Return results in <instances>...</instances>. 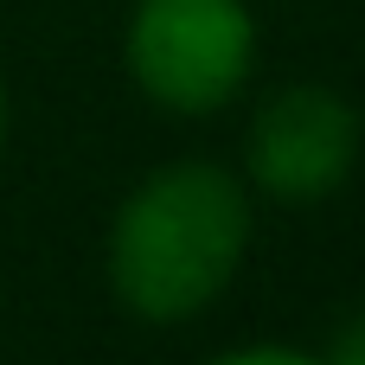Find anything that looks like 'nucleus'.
I'll use <instances>...</instances> for the list:
<instances>
[{
  "mask_svg": "<svg viewBox=\"0 0 365 365\" xmlns=\"http://www.w3.org/2000/svg\"><path fill=\"white\" fill-rule=\"evenodd\" d=\"M321 365H365V321H346L340 340H334V353H327Z\"/></svg>",
  "mask_w": 365,
  "mask_h": 365,
  "instance_id": "nucleus-5",
  "label": "nucleus"
},
{
  "mask_svg": "<svg viewBox=\"0 0 365 365\" xmlns=\"http://www.w3.org/2000/svg\"><path fill=\"white\" fill-rule=\"evenodd\" d=\"M257 58V26L244 0H141L128 26L135 83L180 115L225 109Z\"/></svg>",
  "mask_w": 365,
  "mask_h": 365,
  "instance_id": "nucleus-2",
  "label": "nucleus"
},
{
  "mask_svg": "<svg viewBox=\"0 0 365 365\" xmlns=\"http://www.w3.org/2000/svg\"><path fill=\"white\" fill-rule=\"evenodd\" d=\"M205 365H321L314 353H295V346H237L225 359H205Z\"/></svg>",
  "mask_w": 365,
  "mask_h": 365,
  "instance_id": "nucleus-4",
  "label": "nucleus"
},
{
  "mask_svg": "<svg viewBox=\"0 0 365 365\" xmlns=\"http://www.w3.org/2000/svg\"><path fill=\"white\" fill-rule=\"evenodd\" d=\"M353 160H359V115L321 83L269 96L250 122V173L269 199L289 205L327 199L346 186Z\"/></svg>",
  "mask_w": 365,
  "mask_h": 365,
  "instance_id": "nucleus-3",
  "label": "nucleus"
},
{
  "mask_svg": "<svg viewBox=\"0 0 365 365\" xmlns=\"http://www.w3.org/2000/svg\"><path fill=\"white\" fill-rule=\"evenodd\" d=\"M250 244V199L212 160L148 173L109 231V282L141 321H186L225 295Z\"/></svg>",
  "mask_w": 365,
  "mask_h": 365,
  "instance_id": "nucleus-1",
  "label": "nucleus"
},
{
  "mask_svg": "<svg viewBox=\"0 0 365 365\" xmlns=\"http://www.w3.org/2000/svg\"><path fill=\"white\" fill-rule=\"evenodd\" d=\"M0 141H6V90H0Z\"/></svg>",
  "mask_w": 365,
  "mask_h": 365,
  "instance_id": "nucleus-6",
  "label": "nucleus"
}]
</instances>
